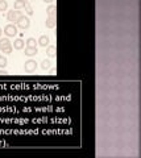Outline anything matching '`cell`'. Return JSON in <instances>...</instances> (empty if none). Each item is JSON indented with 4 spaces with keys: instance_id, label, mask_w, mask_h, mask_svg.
Returning a JSON list of instances; mask_svg holds the SVG:
<instances>
[{
    "instance_id": "obj_17",
    "label": "cell",
    "mask_w": 141,
    "mask_h": 158,
    "mask_svg": "<svg viewBox=\"0 0 141 158\" xmlns=\"http://www.w3.org/2000/svg\"><path fill=\"white\" fill-rule=\"evenodd\" d=\"M24 8H25V11H27V13L29 15V16H32V15H33V8L31 7V4H27V6L25 7H24Z\"/></svg>"
},
{
    "instance_id": "obj_2",
    "label": "cell",
    "mask_w": 141,
    "mask_h": 158,
    "mask_svg": "<svg viewBox=\"0 0 141 158\" xmlns=\"http://www.w3.org/2000/svg\"><path fill=\"white\" fill-rule=\"evenodd\" d=\"M4 34L7 37H15L17 34V27L13 25V24H8V25L4 28Z\"/></svg>"
},
{
    "instance_id": "obj_10",
    "label": "cell",
    "mask_w": 141,
    "mask_h": 158,
    "mask_svg": "<svg viewBox=\"0 0 141 158\" xmlns=\"http://www.w3.org/2000/svg\"><path fill=\"white\" fill-rule=\"evenodd\" d=\"M9 45H11V41H9L8 38H2L0 40V50L4 49V48H7V46H9Z\"/></svg>"
},
{
    "instance_id": "obj_16",
    "label": "cell",
    "mask_w": 141,
    "mask_h": 158,
    "mask_svg": "<svg viewBox=\"0 0 141 158\" xmlns=\"http://www.w3.org/2000/svg\"><path fill=\"white\" fill-rule=\"evenodd\" d=\"M41 67L44 69V70H46V69H49V67H50V61H49V59H44Z\"/></svg>"
},
{
    "instance_id": "obj_3",
    "label": "cell",
    "mask_w": 141,
    "mask_h": 158,
    "mask_svg": "<svg viewBox=\"0 0 141 158\" xmlns=\"http://www.w3.org/2000/svg\"><path fill=\"white\" fill-rule=\"evenodd\" d=\"M20 16H21L20 11H19V9H13V11H9L7 13V20H8V21L15 23V21H17V19Z\"/></svg>"
},
{
    "instance_id": "obj_7",
    "label": "cell",
    "mask_w": 141,
    "mask_h": 158,
    "mask_svg": "<svg viewBox=\"0 0 141 158\" xmlns=\"http://www.w3.org/2000/svg\"><path fill=\"white\" fill-rule=\"evenodd\" d=\"M37 42L40 44L41 46H44V48H45V46H48V45H49L50 40H49V37H48V36H41L40 38H38V41H37Z\"/></svg>"
},
{
    "instance_id": "obj_22",
    "label": "cell",
    "mask_w": 141,
    "mask_h": 158,
    "mask_svg": "<svg viewBox=\"0 0 141 158\" xmlns=\"http://www.w3.org/2000/svg\"><path fill=\"white\" fill-rule=\"evenodd\" d=\"M2 33H3V32H2V28H0V36H2Z\"/></svg>"
},
{
    "instance_id": "obj_4",
    "label": "cell",
    "mask_w": 141,
    "mask_h": 158,
    "mask_svg": "<svg viewBox=\"0 0 141 158\" xmlns=\"http://www.w3.org/2000/svg\"><path fill=\"white\" fill-rule=\"evenodd\" d=\"M36 69H37V63L33 59H29V61L25 62V65H24V70L27 73H33V71H36Z\"/></svg>"
},
{
    "instance_id": "obj_19",
    "label": "cell",
    "mask_w": 141,
    "mask_h": 158,
    "mask_svg": "<svg viewBox=\"0 0 141 158\" xmlns=\"http://www.w3.org/2000/svg\"><path fill=\"white\" fill-rule=\"evenodd\" d=\"M7 74H8V73H7L6 70H0V75H7Z\"/></svg>"
},
{
    "instance_id": "obj_1",
    "label": "cell",
    "mask_w": 141,
    "mask_h": 158,
    "mask_svg": "<svg viewBox=\"0 0 141 158\" xmlns=\"http://www.w3.org/2000/svg\"><path fill=\"white\" fill-rule=\"evenodd\" d=\"M16 24H17V27L20 29H28L29 27H31V21H29V19L27 16H23V15L17 19Z\"/></svg>"
},
{
    "instance_id": "obj_13",
    "label": "cell",
    "mask_w": 141,
    "mask_h": 158,
    "mask_svg": "<svg viewBox=\"0 0 141 158\" xmlns=\"http://www.w3.org/2000/svg\"><path fill=\"white\" fill-rule=\"evenodd\" d=\"M25 54L27 56H35V54H37V48H27Z\"/></svg>"
},
{
    "instance_id": "obj_21",
    "label": "cell",
    "mask_w": 141,
    "mask_h": 158,
    "mask_svg": "<svg viewBox=\"0 0 141 158\" xmlns=\"http://www.w3.org/2000/svg\"><path fill=\"white\" fill-rule=\"evenodd\" d=\"M44 2H45V3H52L53 0H44Z\"/></svg>"
},
{
    "instance_id": "obj_6",
    "label": "cell",
    "mask_w": 141,
    "mask_h": 158,
    "mask_svg": "<svg viewBox=\"0 0 141 158\" xmlns=\"http://www.w3.org/2000/svg\"><path fill=\"white\" fill-rule=\"evenodd\" d=\"M28 4V0H16L13 4V9H21Z\"/></svg>"
},
{
    "instance_id": "obj_18",
    "label": "cell",
    "mask_w": 141,
    "mask_h": 158,
    "mask_svg": "<svg viewBox=\"0 0 141 158\" xmlns=\"http://www.w3.org/2000/svg\"><path fill=\"white\" fill-rule=\"evenodd\" d=\"M12 49H13V46H12V45H9V46H7V48L2 49V52H3V53H6V54H9V53H12Z\"/></svg>"
},
{
    "instance_id": "obj_12",
    "label": "cell",
    "mask_w": 141,
    "mask_h": 158,
    "mask_svg": "<svg viewBox=\"0 0 141 158\" xmlns=\"http://www.w3.org/2000/svg\"><path fill=\"white\" fill-rule=\"evenodd\" d=\"M56 6H49L46 8V13H48V16H56Z\"/></svg>"
},
{
    "instance_id": "obj_15",
    "label": "cell",
    "mask_w": 141,
    "mask_h": 158,
    "mask_svg": "<svg viewBox=\"0 0 141 158\" xmlns=\"http://www.w3.org/2000/svg\"><path fill=\"white\" fill-rule=\"evenodd\" d=\"M8 65V61L4 56H0V67H6Z\"/></svg>"
},
{
    "instance_id": "obj_5",
    "label": "cell",
    "mask_w": 141,
    "mask_h": 158,
    "mask_svg": "<svg viewBox=\"0 0 141 158\" xmlns=\"http://www.w3.org/2000/svg\"><path fill=\"white\" fill-rule=\"evenodd\" d=\"M56 24H57V21H56V16H49V17L46 19V21H45L46 28H54V27H56Z\"/></svg>"
},
{
    "instance_id": "obj_8",
    "label": "cell",
    "mask_w": 141,
    "mask_h": 158,
    "mask_svg": "<svg viewBox=\"0 0 141 158\" xmlns=\"http://www.w3.org/2000/svg\"><path fill=\"white\" fill-rule=\"evenodd\" d=\"M24 45H25V42H24L21 38H17L16 41L13 42V48L16 49V50H21V49L24 48Z\"/></svg>"
},
{
    "instance_id": "obj_11",
    "label": "cell",
    "mask_w": 141,
    "mask_h": 158,
    "mask_svg": "<svg viewBox=\"0 0 141 158\" xmlns=\"http://www.w3.org/2000/svg\"><path fill=\"white\" fill-rule=\"evenodd\" d=\"M56 46H49L48 48V50H46V54H48V57H50V58H53V57H56Z\"/></svg>"
},
{
    "instance_id": "obj_14",
    "label": "cell",
    "mask_w": 141,
    "mask_h": 158,
    "mask_svg": "<svg viewBox=\"0 0 141 158\" xmlns=\"http://www.w3.org/2000/svg\"><path fill=\"white\" fill-rule=\"evenodd\" d=\"M7 8H8V3L6 0H0V11L4 12V11H7Z\"/></svg>"
},
{
    "instance_id": "obj_9",
    "label": "cell",
    "mask_w": 141,
    "mask_h": 158,
    "mask_svg": "<svg viewBox=\"0 0 141 158\" xmlns=\"http://www.w3.org/2000/svg\"><path fill=\"white\" fill-rule=\"evenodd\" d=\"M27 48H37V41H36V40L35 38H28L27 40Z\"/></svg>"
},
{
    "instance_id": "obj_20",
    "label": "cell",
    "mask_w": 141,
    "mask_h": 158,
    "mask_svg": "<svg viewBox=\"0 0 141 158\" xmlns=\"http://www.w3.org/2000/svg\"><path fill=\"white\" fill-rule=\"evenodd\" d=\"M56 73H57V69H52V71H50V74H52V75H54Z\"/></svg>"
}]
</instances>
